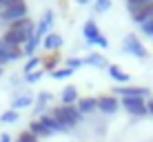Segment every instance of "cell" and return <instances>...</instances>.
Wrapping results in <instances>:
<instances>
[{"instance_id":"4fadbf2b","label":"cell","mask_w":153,"mask_h":142,"mask_svg":"<svg viewBox=\"0 0 153 142\" xmlns=\"http://www.w3.org/2000/svg\"><path fill=\"white\" fill-rule=\"evenodd\" d=\"M31 102H33V96H31L29 91H22L20 96H16V98H13V102H11V109H13V111H18V109H25V107H29Z\"/></svg>"},{"instance_id":"836d02e7","label":"cell","mask_w":153,"mask_h":142,"mask_svg":"<svg viewBox=\"0 0 153 142\" xmlns=\"http://www.w3.org/2000/svg\"><path fill=\"white\" fill-rule=\"evenodd\" d=\"M73 2H78V4H91L93 0H73Z\"/></svg>"},{"instance_id":"44dd1931","label":"cell","mask_w":153,"mask_h":142,"mask_svg":"<svg viewBox=\"0 0 153 142\" xmlns=\"http://www.w3.org/2000/svg\"><path fill=\"white\" fill-rule=\"evenodd\" d=\"M27 131H31V133H33L36 138H40V135H42V138H47V135H51L49 131H47V129H45V127H42V124H40V120H33V122L29 124V129H27Z\"/></svg>"},{"instance_id":"e575fe53","label":"cell","mask_w":153,"mask_h":142,"mask_svg":"<svg viewBox=\"0 0 153 142\" xmlns=\"http://www.w3.org/2000/svg\"><path fill=\"white\" fill-rule=\"evenodd\" d=\"M126 2H138V4H144V2H151V0H126Z\"/></svg>"},{"instance_id":"8992f818","label":"cell","mask_w":153,"mask_h":142,"mask_svg":"<svg viewBox=\"0 0 153 142\" xmlns=\"http://www.w3.org/2000/svg\"><path fill=\"white\" fill-rule=\"evenodd\" d=\"M131 18H133V22H138V25L149 22L153 18V0L151 2H144V4H138V9L131 13Z\"/></svg>"},{"instance_id":"5bb4252c","label":"cell","mask_w":153,"mask_h":142,"mask_svg":"<svg viewBox=\"0 0 153 142\" xmlns=\"http://www.w3.org/2000/svg\"><path fill=\"white\" fill-rule=\"evenodd\" d=\"M107 71H109V76H111L115 82H129V80H131V76H129V73H126L120 65H109Z\"/></svg>"},{"instance_id":"4316f807","label":"cell","mask_w":153,"mask_h":142,"mask_svg":"<svg viewBox=\"0 0 153 142\" xmlns=\"http://www.w3.org/2000/svg\"><path fill=\"white\" fill-rule=\"evenodd\" d=\"M93 9H96L98 13H104V11H109V9H111V0H96Z\"/></svg>"},{"instance_id":"7a4b0ae2","label":"cell","mask_w":153,"mask_h":142,"mask_svg":"<svg viewBox=\"0 0 153 142\" xmlns=\"http://www.w3.org/2000/svg\"><path fill=\"white\" fill-rule=\"evenodd\" d=\"M20 18H27V2L25 0H9V4L0 11V20H4V22H13Z\"/></svg>"},{"instance_id":"9a60e30c","label":"cell","mask_w":153,"mask_h":142,"mask_svg":"<svg viewBox=\"0 0 153 142\" xmlns=\"http://www.w3.org/2000/svg\"><path fill=\"white\" fill-rule=\"evenodd\" d=\"M9 29H20V31H27V33H36V25H33V20H29V18L13 20V22L9 25Z\"/></svg>"},{"instance_id":"ba28073f","label":"cell","mask_w":153,"mask_h":142,"mask_svg":"<svg viewBox=\"0 0 153 142\" xmlns=\"http://www.w3.org/2000/svg\"><path fill=\"white\" fill-rule=\"evenodd\" d=\"M118 107H120V102H118L115 96H100L98 98V109L102 113H107V115H113L118 111Z\"/></svg>"},{"instance_id":"9c48e42d","label":"cell","mask_w":153,"mask_h":142,"mask_svg":"<svg viewBox=\"0 0 153 142\" xmlns=\"http://www.w3.org/2000/svg\"><path fill=\"white\" fill-rule=\"evenodd\" d=\"M51 25H53V11L51 9H47L45 13H42V18H40V22L36 25V36L42 40L47 33H49V29H51Z\"/></svg>"},{"instance_id":"8fae6325","label":"cell","mask_w":153,"mask_h":142,"mask_svg":"<svg viewBox=\"0 0 153 142\" xmlns=\"http://www.w3.org/2000/svg\"><path fill=\"white\" fill-rule=\"evenodd\" d=\"M113 93H118L122 98H144V96H149V89H144V87H118V89H113Z\"/></svg>"},{"instance_id":"52a82bcc","label":"cell","mask_w":153,"mask_h":142,"mask_svg":"<svg viewBox=\"0 0 153 142\" xmlns=\"http://www.w3.org/2000/svg\"><path fill=\"white\" fill-rule=\"evenodd\" d=\"M40 124L49 131V133H67V131H69V127H67V124L58 122L53 115H45V113L40 115Z\"/></svg>"},{"instance_id":"cb8c5ba5","label":"cell","mask_w":153,"mask_h":142,"mask_svg":"<svg viewBox=\"0 0 153 142\" xmlns=\"http://www.w3.org/2000/svg\"><path fill=\"white\" fill-rule=\"evenodd\" d=\"M18 120V111H13V109H7L2 115H0V122L2 124H11V122H16Z\"/></svg>"},{"instance_id":"6da1fadb","label":"cell","mask_w":153,"mask_h":142,"mask_svg":"<svg viewBox=\"0 0 153 142\" xmlns=\"http://www.w3.org/2000/svg\"><path fill=\"white\" fill-rule=\"evenodd\" d=\"M53 118L58 120V122H62V124H67V127H76L78 122H80L82 120V113L78 111V104H69V107H65V104H62V107H58V109H53Z\"/></svg>"},{"instance_id":"30bf717a","label":"cell","mask_w":153,"mask_h":142,"mask_svg":"<svg viewBox=\"0 0 153 142\" xmlns=\"http://www.w3.org/2000/svg\"><path fill=\"white\" fill-rule=\"evenodd\" d=\"M82 33H84V40H87V45H98V40H100V29H98V25H96V20H87L84 22V27H82Z\"/></svg>"},{"instance_id":"d590c367","label":"cell","mask_w":153,"mask_h":142,"mask_svg":"<svg viewBox=\"0 0 153 142\" xmlns=\"http://www.w3.org/2000/svg\"><path fill=\"white\" fill-rule=\"evenodd\" d=\"M7 4H9V0H0V11H2V9L7 7Z\"/></svg>"},{"instance_id":"7402d4cb","label":"cell","mask_w":153,"mask_h":142,"mask_svg":"<svg viewBox=\"0 0 153 142\" xmlns=\"http://www.w3.org/2000/svg\"><path fill=\"white\" fill-rule=\"evenodd\" d=\"M7 62H13V58H11V47H7L0 40V65H7Z\"/></svg>"},{"instance_id":"8d00e7d4","label":"cell","mask_w":153,"mask_h":142,"mask_svg":"<svg viewBox=\"0 0 153 142\" xmlns=\"http://www.w3.org/2000/svg\"><path fill=\"white\" fill-rule=\"evenodd\" d=\"M0 76H2V65H0Z\"/></svg>"},{"instance_id":"277c9868","label":"cell","mask_w":153,"mask_h":142,"mask_svg":"<svg viewBox=\"0 0 153 142\" xmlns=\"http://www.w3.org/2000/svg\"><path fill=\"white\" fill-rule=\"evenodd\" d=\"M29 36H33V33H27V31H20V29H7L0 40H2L7 47H11V49H20V45L27 42Z\"/></svg>"},{"instance_id":"83f0119b","label":"cell","mask_w":153,"mask_h":142,"mask_svg":"<svg viewBox=\"0 0 153 142\" xmlns=\"http://www.w3.org/2000/svg\"><path fill=\"white\" fill-rule=\"evenodd\" d=\"M42 73H45L42 69H36V71H31V73H25V82H29V85H31V82H38L40 78H42Z\"/></svg>"},{"instance_id":"484cf974","label":"cell","mask_w":153,"mask_h":142,"mask_svg":"<svg viewBox=\"0 0 153 142\" xmlns=\"http://www.w3.org/2000/svg\"><path fill=\"white\" fill-rule=\"evenodd\" d=\"M38 65H42V60H40L38 56L29 58V60H27V65H25V71H22V73H31V71H36V69H38Z\"/></svg>"},{"instance_id":"ffe728a7","label":"cell","mask_w":153,"mask_h":142,"mask_svg":"<svg viewBox=\"0 0 153 142\" xmlns=\"http://www.w3.org/2000/svg\"><path fill=\"white\" fill-rule=\"evenodd\" d=\"M49 100H51V93L49 91H42L38 96V102H36V109H33L36 115H42V111L47 109V102H49Z\"/></svg>"},{"instance_id":"d4e9b609","label":"cell","mask_w":153,"mask_h":142,"mask_svg":"<svg viewBox=\"0 0 153 142\" xmlns=\"http://www.w3.org/2000/svg\"><path fill=\"white\" fill-rule=\"evenodd\" d=\"M73 73L76 71H71V69H56V71H51V78H53V80H65V78H71Z\"/></svg>"},{"instance_id":"2e32d148","label":"cell","mask_w":153,"mask_h":142,"mask_svg":"<svg viewBox=\"0 0 153 142\" xmlns=\"http://www.w3.org/2000/svg\"><path fill=\"white\" fill-rule=\"evenodd\" d=\"M96 109H98V100L96 98H80L78 100V111H80L82 115L96 111Z\"/></svg>"},{"instance_id":"3957f363","label":"cell","mask_w":153,"mask_h":142,"mask_svg":"<svg viewBox=\"0 0 153 142\" xmlns=\"http://www.w3.org/2000/svg\"><path fill=\"white\" fill-rule=\"evenodd\" d=\"M122 51L124 54H131V56H135V58H140V60H144L146 56V49H144V45L140 42V38L135 33H129V36H124V40H122Z\"/></svg>"},{"instance_id":"ac0fdd59","label":"cell","mask_w":153,"mask_h":142,"mask_svg":"<svg viewBox=\"0 0 153 142\" xmlns=\"http://www.w3.org/2000/svg\"><path fill=\"white\" fill-rule=\"evenodd\" d=\"M60 100H62V104L65 107H69V104H73V102H78V89L76 87H65L62 89V96H60Z\"/></svg>"},{"instance_id":"f546056e","label":"cell","mask_w":153,"mask_h":142,"mask_svg":"<svg viewBox=\"0 0 153 142\" xmlns=\"http://www.w3.org/2000/svg\"><path fill=\"white\" fill-rule=\"evenodd\" d=\"M18 142H38V138H36L31 131H22V133L18 135Z\"/></svg>"},{"instance_id":"f1b7e54d","label":"cell","mask_w":153,"mask_h":142,"mask_svg":"<svg viewBox=\"0 0 153 142\" xmlns=\"http://www.w3.org/2000/svg\"><path fill=\"white\" fill-rule=\"evenodd\" d=\"M82 65H84V60H82V58H69V60H67V69H71V71L80 69Z\"/></svg>"},{"instance_id":"4dcf8cb0","label":"cell","mask_w":153,"mask_h":142,"mask_svg":"<svg viewBox=\"0 0 153 142\" xmlns=\"http://www.w3.org/2000/svg\"><path fill=\"white\" fill-rule=\"evenodd\" d=\"M140 29H142V33H144V36H149V38H153V18L149 20V22L140 25Z\"/></svg>"},{"instance_id":"1f68e13d","label":"cell","mask_w":153,"mask_h":142,"mask_svg":"<svg viewBox=\"0 0 153 142\" xmlns=\"http://www.w3.org/2000/svg\"><path fill=\"white\" fill-rule=\"evenodd\" d=\"M146 113L153 115V100H149V104H146Z\"/></svg>"},{"instance_id":"5b68a950","label":"cell","mask_w":153,"mask_h":142,"mask_svg":"<svg viewBox=\"0 0 153 142\" xmlns=\"http://www.w3.org/2000/svg\"><path fill=\"white\" fill-rule=\"evenodd\" d=\"M122 107L131 115H146V102H144V98H122Z\"/></svg>"},{"instance_id":"e0dca14e","label":"cell","mask_w":153,"mask_h":142,"mask_svg":"<svg viewBox=\"0 0 153 142\" xmlns=\"http://www.w3.org/2000/svg\"><path fill=\"white\" fill-rule=\"evenodd\" d=\"M84 65H91V67H96V69H109V65H107V60H104L102 54H89L84 58Z\"/></svg>"},{"instance_id":"d6a6232c","label":"cell","mask_w":153,"mask_h":142,"mask_svg":"<svg viewBox=\"0 0 153 142\" xmlns=\"http://www.w3.org/2000/svg\"><path fill=\"white\" fill-rule=\"evenodd\" d=\"M0 142H11V138H9L7 133H2V135H0Z\"/></svg>"},{"instance_id":"d6986e66","label":"cell","mask_w":153,"mask_h":142,"mask_svg":"<svg viewBox=\"0 0 153 142\" xmlns=\"http://www.w3.org/2000/svg\"><path fill=\"white\" fill-rule=\"evenodd\" d=\"M38 47H40V38L33 33V36H29V40L25 42V51H22V54L27 56V58H33V54H36Z\"/></svg>"},{"instance_id":"603a6c76","label":"cell","mask_w":153,"mask_h":142,"mask_svg":"<svg viewBox=\"0 0 153 142\" xmlns=\"http://www.w3.org/2000/svg\"><path fill=\"white\" fill-rule=\"evenodd\" d=\"M58 54H53V56H49V58H45V60H42V71H56V62H58Z\"/></svg>"},{"instance_id":"7c38bea8","label":"cell","mask_w":153,"mask_h":142,"mask_svg":"<svg viewBox=\"0 0 153 142\" xmlns=\"http://www.w3.org/2000/svg\"><path fill=\"white\" fill-rule=\"evenodd\" d=\"M42 47H45L47 51H56L62 47V36L60 33H47L45 38H42Z\"/></svg>"}]
</instances>
